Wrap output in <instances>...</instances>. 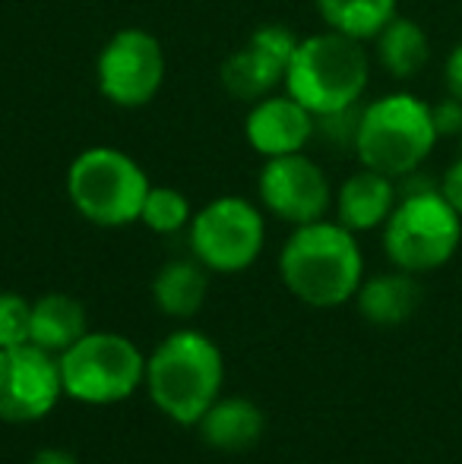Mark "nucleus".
Returning <instances> with one entry per match:
<instances>
[{
	"mask_svg": "<svg viewBox=\"0 0 462 464\" xmlns=\"http://www.w3.org/2000/svg\"><path fill=\"white\" fill-rule=\"evenodd\" d=\"M279 272L291 294L301 304L329 310L349 304L364 281V256L355 240L339 221H310L298 225L289 234L279 253Z\"/></svg>",
	"mask_w": 462,
	"mask_h": 464,
	"instance_id": "obj_1",
	"label": "nucleus"
},
{
	"mask_svg": "<svg viewBox=\"0 0 462 464\" xmlns=\"http://www.w3.org/2000/svg\"><path fill=\"white\" fill-rule=\"evenodd\" d=\"M225 361L219 344L197 329H178L146 361V389L155 408L181 427H197L222 395Z\"/></svg>",
	"mask_w": 462,
	"mask_h": 464,
	"instance_id": "obj_2",
	"label": "nucleus"
},
{
	"mask_svg": "<svg viewBox=\"0 0 462 464\" xmlns=\"http://www.w3.org/2000/svg\"><path fill=\"white\" fill-rule=\"evenodd\" d=\"M368 80L370 57L364 42L327 29L298 42L282 89L314 117H327L361 104Z\"/></svg>",
	"mask_w": 462,
	"mask_h": 464,
	"instance_id": "obj_3",
	"label": "nucleus"
},
{
	"mask_svg": "<svg viewBox=\"0 0 462 464\" xmlns=\"http://www.w3.org/2000/svg\"><path fill=\"white\" fill-rule=\"evenodd\" d=\"M437 140L440 133L425 98L412 92H389L364 104L358 114L355 155L361 168L402 180L425 165Z\"/></svg>",
	"mask_w": 462,
	"mask_h": 464,
	"instance_id": "obj_4",
	"label": "nucleus"
},
{
	"mask_svg": "<svg viewBox=\"0 0 462 464\" xmlns=\"http://www.w3.org/2000/svg\"><path fill=\"white\" fill-rule=\"evenodd\" d=\"M402 180L406 189L383 225V253L396 269L428 276L457 256L462 244V215L444 199L440 184Z\"/></svg>",
	"mask_w": 462,
	"mask_h": 464,
	"instance_id": "obj_5",
	"label": "nucleus"
},
{
	"mask_svg": "<svg viewBox=\"0 0 462 464\" xmlns=\"http://www.w3.org/2000/svg\"><path fill=\"white\" fill-rule=\"evenodd\" d=\"M149 178L127 152L93 146L67 168V196L74 208L99 227H123L140 221L149 193Z\"/></svg>",
	"mask_w": 462,
	"mask_h": 464,
	"instance_id": "obj_6",
	"label": "nucleus"
},
{
	"mask_svg": "<svg viewBox=\"0 0 462 464\" xmlns=\"http://www.w3.org/2000/svg\"><path fill=\"white\" fill-rule=\"evenodd\" d=\"M57 363L64 395L95 408L123 401L146 382V357L117 332H86L57 354Z\"/></svg>",
	"mask_w": 462,
	"mask_h": 464,
	"instance_id": "obj_7",
	"label": "nucleus"
},
{
	"mask_svg": "<svg viewBox=\"0 0 462 464\" xmlns=\"http://www.w3.org/2000/svg\"><path fill=\"white\" fill-rule=\"evenodd\" d=\"M193 259L210 272H244L257 263L266 244V225L260 208L244 196H219L206 202L187 225Z\"/></svg>",
	"mask_w": 462,
	"mask_h": 464,
	"instance_id": "obj_8",
	"label": "nucleus"
},
{
	"mask_svg": "<svg viewBox=\"0 0 462 464\" xmlns=\"http://www.w3.org/2000/svg\"><path fill=\"white\" fill-rule=\"evenodd\" d=\"M99 92L117 108H143L165 82V51L146 29H121L105 42L95 61Z\"/></svg>",
	"mask_w": 462,
	"mask_h": 464,
	"instance_id": "obj_9",
	"label": "nucleus"
},
{
	"mask_svg": "<svg viewBox=\"0 0 462 464\" xmlns=\"http://www.w3.org/2000/svg\"><path fill=\"white\" fill-rule=\"evenodd\" d=\"M64 395L57 354L25 342L0 348V420L32 423L54 411Z\"/></svg>",
	"mask_w": 462,
	"mask_h": 464,
	"instance_id": "obj_10",
	"label": "nucleus"
},
{
	"mask_svg": "<svg viewBox=\"0 0 462 464\" xmlns=\"http://www.w3.org/2000/svg\"><path fill=\"white\" fill-rule=\"evenodd\" d=\"M257 193L266 212L295 227L327 218L329 206H333V187H329L327 171L304 152L266 159L257 180Z\"/></svg>",
	"mask_w": 462,
	"mask_h": 464,
	"instance_id": "obj_11",
	"label": "nucleus"
},
{
	"mask_svg": "<svg viewBox=\"0 0 462 464\" xmlns=\"http://www.w3.org/2000/svg\"><path fill=\"white\" fill-rule=\"evenodd\" d=\"M301 38L289 25L266 23L247 38L244 48L222 63V86L238 102H260L285 82V70Z\"/></svg>",
	"mask_w": 462,
	"mask_h": 464,
	"instance_id": "obj_12",
	"label": "nucleus"
},
{
	"mask_svg": "<svg viewBox=\"0 0 462 464\" xmlns=\"http://www.w3.org/2000/svg\"><path fill=\"white\" fill-rule=\"evenodd\" d=\"M314 133L317 117L289 92H272L260 98V102H253V108L247 111L244 121L247 142L263 159L304 152V146L314 140Z\"/></svg>",
	"mask_w": 462,
	"mask_h": 464,
	"instance_id": "obj_13",
	"label": "nucleus"
},
{
	"mask_svg": "<svg viewBox=\"0 0 462 464\" xmlns=\"http://www.w3.org/2000/svg\"><path fill=\"white\" fill-rule=\"evenodd\" d=\"M396 202H399L396 180L380 171L361 168L342 180L339 193H336V221L355 234L374 231V227L387 225Z\"/></svg>",
	"mask_w": 462,
	"mask_h": 464,
	"instance_id": "obj_14",
	"label": "nucleus"
},
{
	"mask_svg": "<svg viewBox=\"0 0 462 464\" xmlns=\"http://www.w3.org/2000/svg\"><path fill=\"white\" fill-rule=\"evenodd\" d=\"M266 427L263 411L247 398H222L206 408V414L197 420V430L203 442L216 452H247L260 442Z\"/></svg>",
	"mask_w": 462,
	"mask_h": 464,
	"instance_id": "obj_15",
	"label": "nucleus"
},
{
	"mask_svg": "<svg viewBox=\"0 0 462 464\" xmlns=\"http://www.w3.org/2000/svg\"><path fill=\"white\" fill-rule=\"evenodd\" d=\"M358 300V313L368 319L370 325H380V329H393L412 319V313L418 310L421 300V287L415 276L396 269L387 276H374L368 281H361L355 294Z\"/></svg>",
	"mask_w": 462,
	"mask_h": 464,
	"instance_id": "obj_16",
	"label": "nucleus"
},
{
	"mask_svg": "<svg viewBox=\"0 0 462 464\" xmlns=\"http://www.w3.org/2000/svg\"><path fill=\"white\" fill-rule=\"evenodd\" d=\"M86 335V310L70 294H42L32 304V344L64 354L74 342Z\"/></svg>",
	"mask_w": 462,
	"mask_h": 464,
	"instance_id": "obj_17",
	"label": "nucleus"
},
{
	"mask_svg": "<svg viewBox=\"0 0 462 464\" xmlns=\"http://www.w3.org/2000/svg\"><path fill=\"white\" fill-rule=\"evenodd\" d=\"M206 266L200 259H172L159 269V276L152 278V297L165 316L174 319H191L193 313L203 306L206 300Z\"/></svg>",
	"mask_w": 462,
	"mask_h": 464,
	"instance_id": "obj_18",
	"label": "nucleus"
},
{
	"mask_svg": "<svg viewBox=\"0 0 462 464\" xmlns=\"http://www.w3.org/2000/svg\"><path fill=\"white\" fill-rule=\"evenodd\" d=\"M374 42H377V61L396 80H408V76L421 73L428 57H431L428 32L415 19H406L399 13L383 25Z\"/></svg>",
	"mask_w": 462,
	"mask_h": 464,
	"instance_id": "obj_19",
	"label": "nucleus"
},
{
	"mask_svg": "<svg viewBox=\"0 0 462 464\" xmlns=\"http://www.w3.org/2000/svg\"><path fill=\"white\" fill-rule=\"evenodd\" d=\"M314 6L329 29L355 42H374L396 16V0H314Z\"/></svg>",
	"mask_w": 462,
	"mask_h": 464,
	"instance_id": "obj_20",
	"label": "nucleus"
},
{
	"mask_svg": "<svg viewBox=\"0 0 462 464\" xmlns=\"http://www.w3.org/2000/svg\"><path fill=\"white\" fill-rule=\"evenodd\" d=\"M193 212L191 202L174 187H149L146 202H143L140 221L155 234H178L191 225Z\"/></svg>",
	"mask_w": 462,
	"mask_h": 464,
	"instance_id": "obj_21",
	"label": "nucleus"
},
{
	"mask_svg": "<svg viewBox=\"0 0 462 464\" xmlns=\"http://www.w3.org/2000/svg\"><path fill=\"white\" fill-rule=\"evenodd\" d=\"M32 338V304L16 291L0 294V348H16Z\"/></svg>",
	"mask_w": 462,
	"mask_h": 464,
	"instance_id": "obj_22",
	"label": "nucleus"
},
{
	"mask_svg": "<svg viewBox=\"0 0 462 464\" xmlns=\"http://www.w3.org/2000/svg\"><path fill=\"white\" fill-rule=\"evenodd\" d=\"M434 127L440 136H462V102L459 98H444V102L431 104Z\"/></svg>",
	"mask_w": 462,
	"mask_h": 464,
	"instance_id": "obj_23",
	"label": "nucleus"
},
{
	"mask_svg": "<svg viewBox=\"0 0 462 464\" xmlns=\"http://www.w3.org/2000/svg\"><path fill=\"white\" fill-rule=\"evenodd\" d=\"M440 193H444V199L462 215V155L447 168L444 180H440Z\"/></svg>",
	"mask_w": 462,
	"mask_h": 464,
	"instance_id": "obj_24",
	"label": "nucleus"
},
{
	"mask_svg": "<svg viewBox=\"0 0 462 464\" xmlns=\"http://www.w3.org/2000/svg\"><path fill=\"white\" fill-rule=\"evenodd\" d=\"M444 76H447V92L462 102V42L450 51V57H447Z\"/></svg>",
	"mask_w": 462,
	"mask_h": 464,
	"instance_id": "obj_25",
	"label": "nucleus"
},
{
	"mask_svg": "<svg viewBox=\"0 0 462 464\" xmlns=\"http://www.w3.org/2000/svg\"><path fill=\"white\" fill-rule=\"evenodd\" d=\"M29 464H76V459L70 452H64V449H42Z\"/></svg>",
	"mask_w": 462,
	"mask_h": 464,
	"instance_id": "obj_26",
	"label": "nucleus"
}]
</instances>
